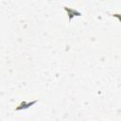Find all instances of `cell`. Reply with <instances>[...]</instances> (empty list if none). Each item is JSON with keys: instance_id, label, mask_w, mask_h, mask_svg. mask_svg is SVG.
<instances>
[{"instance_id": "1", "label": "cell", "mask_w": 121, "mask_h": 121, "mask_svg": "<svg viewBox=\"0 0 121 121\" xmlns=\"http://www.w3.org/2000/svg\"><path fill=\"white\" fill-rule=\"evenodd\" d=\"M63 9H64V10L66 11V13H67L68 21H69V22H71L74 17H76V16H81V15H82L80 11H78V10H77V9H75L66 7V6L63 7Z\"/></svg>"}, {"instance_id": "2", "label": "cell", "mask_w": 121, "mask_h": 121, "mask_svg": "<svg viewBox=\"0 0 121 121\" xmlns=\"http://www.w3.org/2000/svg\"><path fill=\"white\" fill-rule=\"evenodd\" d=\"M38 102V100L36 99V100H32V101H29V102H26V101H25V100H23V101H21L20 103H19V105L15 108V111H22V110H26V109H28V108H30L32 105H34V104H36Z\"/></svg>"}, {"instance_id": "3", "label": "cell", "mask_w": 121, "mask_h": 121, "mask_svg": "<svg viewBox=\"0 0 121 121\" xmlns=\"http://www.w3.org/2000/svg\"><path fill=\"white\" fill-rule=\"evenodd\" d=\"M112 17H115V18L121 23V13H112Z\"/></svg>"}]
</instances>
